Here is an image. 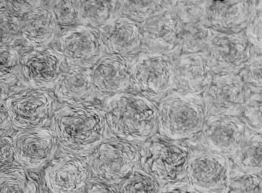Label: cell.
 Instances as JSON below:
<instances>
[{
    "label": "cell",
    "mask_w": 262,
    "mask_h": 193,
    "mask_svg": "<svg viewBox=\"0 0 262 193\" xmlns=\"http://www.w3.org/2000/svg\"><path fill=\"white\" fill-rule=\"evenodd\" d=\"M252 46L245 30L223 33L214 31L202 53L214 75L237 74L248 61Z\"/></svg>",
    "instance_id": "9c48e42d"
},
{
    "label": "cell",
    "mask_w": 262,
    "mask_h": 193,
    "mask_svg": "<svg viewBox=\"0 0 262 193\" xmlns=\"http://www.w3.org/2000/svg\"><path fill=\"white\" fill-rule=\"evenodd\" d=\"M14 126L4 105L0 106V138L12 136L15 133Z\"/></svg>",
    "instance_id": "ab89813d"
},
{
    "label": "cell",
    "mask_w": 262,
    "mask_h": 193,
    "mask_svg": "<svg viewBox=\"0 0 262 193\" xmlns=\"http://www.w3.org/2000/svg\"><path fill=\"white\" fill-rule=\"evenodd\" d=\"M261 1H251L245 33L253 49L260 53H261Z\"/></svg>",
    "instance_id": "e575fe53"
},
{
    "label": "cell",
    "mask_w": 262,
    "mask_h": 193,
    "mask_svg": "<svg viewBox=\"0 0 262 193\" xmlns=\"http://www.w3.org/2000/svg\"><path fill=\"white\" fill-rule=\"evenodd\" d=\"M174 84V61L168 55L144 52L132 63L131 87L150 101H160Z\"/></svg>",
    "instance_id": "8992f818"
},
{
    "label": "cell",
    "mask_w": 262,
    "mask_h": 193,
    "mask_svg": "<svg viewBox=\"0 0 262 193\" xmlns=\"http://www.w3.org/2000/svg\"><path fill=\"white\" fill-rule=\"evenodd\" d=\"M261 93H251L244 104L239 117L247 130L261 134Z\"/></svg>",
    "instance_id": "d6a6232c"
},
{
    "label": "cell",
    "mask_w": 262,
    "mask_h": 193,
    "mask_svg": "<svg viewBox=\"0 0 262 193\" xmlns=\"http://www.w3.org/2000/svg\"><path fill=\"white\" fill-rule=\"evenodd\" d=\"M15 162L16 161L12 136L0 138V167Z\"/></svg>",
    "instance_id": "f35d334b"
},
{
    "label": "cell",
    "mask_w": 262,
    "mask_h": 193,
    "mask_svg": "<svg viewBox=\"0 0 262 193\" xmlns=\"http://www.w3.org/2000/svg\"><path fill=\"white\" fill-rule=\"evenodd\" d=\"M44 1H7V7L10 12L20 17L28 14L36 8L40 7L44 4Z\"/></svg>",
    "instance_id": "8d00e7d4"
},
{
    "label": "cell",
    "mask_w": 262,
    "mask_h": 193,
    "mask_svg": "<svg viewBox=\"0 0 262 193\" xmlns=\"http://www.w3.org/2000/svg\"><path fill=\"white\" fill-rule=\"evenodd\" d=\"M251 92L237 74L214 75L202 98L208 116H239Z\"/></svg>",
    "instance_id": "7c38bea8"
},
{
    "label": "cell",
    "mask_w": 262,
    "mask_h": 193,
    "mask_svg": "<svg viewBox=\"0 0 262 193\" xmlns=\"http://www.w3.org/2000/svg\"><path fill=\"white\" fill-rule=\"evenodd\" d=\"M214 32L202 21L183 24L178 55L203 52Z\"/></svg>",
    "instance_id": "484cf974"
},
{
    "label": "cell",
    "mask_w": 262,
    "mask_h": 193,
    "mask_svg": "<svg viewBox=\"0 0 262 193\" xmlns=\"http://www.w3.org/2000/svg\"><path fill=\"white\" fill-rule=\"evenodd\" d=\"M139 166L162 185L185 179L191 153L182 144L162 136H153L139 149Z\"/></svg>",
    "instance_id": "277c9868"
},
{
    "label": "cell",
    "mask_w": 262,
    "mask_h": 193,
    "mask_svg": "<svg viewBox=\"0 0 262 193\" xmlns=\"http://www.w3.org/2000/svg\"><path fill=\"white\" fill-rule=\"evenodd\" d=\"M205 1H169V6L183 24L202 21Z\"/></svg>",
    "instance_id": "d590c367"
},
{
    "label": "cell",
    "mask_w": 262,
    "mask_h": 193,
    "mask_svg": "<svg viewBox=\"0 0 262 193\" xmlns=\"http://www.w3.org/2000/svg\"><path fill=\"white\" fill-rule=\"evenodd\" d=\"M231 165L226 156L209 151H199L191 154L185 179L200 193H221L225 188Z\"/></svg>",
    "instance_id": "5bb4252c"
},
{
    "label": "cell",
    "mask_w": 262,
    "mask_h": 193,
    "mask_svg": "<svg viewBox=\"0 0 262 193\" xmlns=\"http://www.w3.org/2000/svg\"><path fill=\"white\" fill-rule=\"evenodd\" d=\"M54 94L65 104H90L97 96L90 68L70 66L55 87Z\"/></svg>",
    "instance_id": "7402d4cb"
},
{
    "label": "cell",
    "mask_w": 262,
    "mask_h": 193,
    "mask_svg": "<svg viewBox=\"0 0 262 193\" xmlns=\"http://www.w3.org/2000/svg\"><path fill=\"white\" fill-rule=\"evenodd\" d=\"M158 130L164 137L178 141L199 134L208 117L201 95L171 92L159 101Z\"/></svg>",
    "instance_id": "3957f363"
},
{
    "label": "cell",
    "mask_w": 262,
    "mask_h": 193,
    "mask_svg": "<svg viewBox=\"0 0 262 193\" xmlns=\"http://www.w3.org/2000/svg\"><path fill=\"white\" fill-rule=\"evenodd\" d=\"M51 130L67 154L85 158L108 138L103 110L90 104H65L56 108Z\"/></svg>",
    "instance_id": "6da1fadb"
},
{
    "label": "cell",
    "mask_w": 262,
    "mask_h": 193,
    "mask_svg": "<svg viewBox=\"0 0 262 193\" xmlns=\"http://www.w3.org/2000/svg\"><path fill=\"white\" fill-rule=\"evenodd\" d=\"M261 53L253 49L252 54L237 75L251 93H261Z\"/></svg>",
    "instance_id": "836d02e7"
},
{
    "label": "cell",
    "mask_w": 262,
    "mask_h": 193,
    "mask_svg": "<svg viewBox=\"0 0 262 193\" xmlns=\"http://www.w3.org/2000/svg\"><path fill=\"white\" fill-rule=\"evenodd\" d=\"M91 178L85 158L66 153L46 166L42 188L44 193H82Z\"/></svg>",
    "instance_id": "8fae6325"
},
{
    "label": "cell",
    "mask_w": 262,
    "mask_h": 193,
    "mask_svg": "<svg viewBox=\"0 0 262 193\" xmlns=\"http://www.w3.org/2000/svg\"><path fill=\"white\" fill-rule=\"evenodd\" d=\"M221 193H261L260 173H248L231 170L229 178Z\"/></svg>",
    "instance_id": "f1b7e54d"
},
{
    "label": "cell",
    "mask_w": 262,
    "mask_h": 193,
    "mask_svg": "<svg viewBox=\"0 0 262 193\" xmlns=\"http://www.w3.org/2000/svg\"><path fill=\"white\" fill-rule=\"evenodd\" d=\"M142 38V49L146 52L168 55L179 53L183 23L165 1L162 10L139 25Z\"/></svg>",
    "instance_id": "4fadbf2b"
},
{
    "label": "cell",
    "mask_w": 262,
    "mask_h": 193,
    "mask_svg": "<svg viewBox=\"0 0 262 193\" xmlns=\"http://www.w3.org/2000/svg\"><path fill=\"white\" fill-rule=\"evenodd\" d=\"M132 63L127 57L105 54L90 68L96 94L110 98L131 87Z\"/></svg>",
    "instance_id": "e0dca14e"
},
{
    "label": "cell",
    "mask_w": 262,
    "mask_h": 193,
    "mask_svg": "<svg viewBox=\"0 0 262 193\" xmlns=\"http://www.w3.org/2000/svg\"><path fill=\"white\" fill-rule=\"evenodd\" d=\"M15 161L29 171H39L55 157L59 145L53 130L47 127L17 130L12 136Z\"/></svg>",
    "instance_id": "30bf717a"
},
{
    "label": "cell",
    "mask_w": 262,
    "mask_h": 193,
    "mask_svg": "<svg viewBox=\"0 0 262 193\" xmlns=\"http://www.w3.org/2000/svg\"><path fill=\"white\" fill-rule=\"evenodd\" d=\"M0 193H41L39 182L16 162L0 167Z\"/></svg>",
    "instance_id": "603a6c76"
},
{
    "label": "cell",
    "mask_w": 262,
    "mask_h": 193,
    "mask_svg": "<svg viewBox=\"0 0 262 193\" xmlns=\"http://www.w3.org/2000/svg\"><path fill=\"white\" fill-rule=\"evenodd\" d=\"M45 5L23 17L21 41L30 49L47 47L59 36V27Z\"/></svg>",
    "instance_id": "44dd1931"
},
{
    "label": "cell",
    "mask_w": 262,
    "mask_h": 193,
    "mask_svg": "<svg viewBox=\"0 0 262 193\" xmlns=\"http://www.w3.org/2000/svg\"><path fill=\"white\" fill-rule=\"evenodd\" d=\"M165 1H119V15L142 24L165 6Z\"/></svg>",
    "instance_id": "4316f807"
},
{
    "label": "cell",
    "mask_w": 262,
    "mask_h": 193,
    "mask_svg": "<svg viewBox=\"0 0 262 193\" xmlns=\"http://www.w3.org/2000/svg\"><path fill=\"white\" fill-rule=\"evenodd\" d=\"M7 98V89L4 84L0 82V106L3 105Z\"/></svg>",
    "instance_id": "b9f144b4"
},
{
    "label": "cell",
    "mask_w": 262,
    "mask_h": 193,
    "mask_svg": "<svg viewBox=\"0 0 262 193\" xmlns=\"http://www.w3.org/2000/svg\"><path fill=\"white\" fill-rule=\"evenodd\" d=\"M102 110L110 137L144 143L157 133V106L139 93L124 92L110 96Z\"/></svg>",
    "instance_id": "7a4b0ae2"
},
{
    "label": "cell",
    "mask_w": 262,
    "mask_h": 193,
    "mask_svg": "<svg viewBox=\"0 0 262 193\" xmlns=\"http://www.w3.org/2000/svg\"><path fill=\"white\" fill-rule=\"evenodd\" d=\"M159 193H200L193 188L186 181H179L174 183L162 185Z\"/></svg>",
    "instance_id": "60d3db41"
},
{
    "label": "cell",
    "mask_w": 262,
    "mask_h": 193,
    "mask_svg": "<svg viewBox=\"0 0 262 193\" xmlns=\"http://www.w3.org/2000/svg\"><path fill=\"white\" fill-rule=\"evenodd\" d=\"M174 64V88L182 93L201 95L214 77L202 52L181 54Z\"/></svg>",
    "instance_id": "ac0fdd59"
},
{
    "label": "cell",
    "mask_w": 262,
    "mask_h": 193,
    "mask_svg": "<svg viewBox=\"0 0 262 193\" xmlns=\"http://www.w3.org/2000/svg\"><path fill=\"white\" fill-rule=\"evenodd\" d=\"M231 157L237 170L248 173H261V134L247 130L243 142Z\"/></svg>",
    "instance_id": "cb8c5ba5"
},
{
    "label": "cell",
    "mask_w": 262,
    "mask_h": 193,
    "mask_svg": "<svg viewBox=\"0 0 262 193\" xmlns=\"http://www.w3.org/2000/svg\"><path fill=\"white\" fill-rule=\"evenodd\" d=\"M105 54L128 56L142 49L140 26L117 15L99 29Z\"/></svg>",
    "instance_id": "ffe728a7"
},
{
    "label": "cell",
    "mask_w": 262,
    "mask_h": 193,
    "mask_svg": "<svg viewBox=\"0 0 262 193\" xmlns=\"http://www.w3.org/2000/svg\"><path fill=\"white\" fill-rule=\"evenodd\" d=\"M54 93L44 89L26 88L7 96L4 107L16 130L47 127L56 110Z\"/></svg>",
    "instance_id": "52a82bcc"
},
{
    "label": "cell",
    "mask_w": 262,
    "mask_h": 193,
    "mask_svg": "<svg viewBox=\"0 0 262 193\" xmlns=\"http://www.w3.org/2000/svg\"><path fill=\"white\" fill-rule=\"evenodd\" d=\"M22 17L10 12L7 8L0 10V47L15 46L21 41Z\"/></svg>",
    "instance_id": "1f68e13d"
},
{
    "label": "cell",
    "mask_w": 262,
    "mask_h": 193,
    "mask_svg": "<svg viewBox=\"0 0 262 193\" xmlns=\"http://www.w3.org/2000/svg\"><path fill=\"white\" fill-rule=\"evenodd\" d=\"M138 167L119 184L120 193H159L162 186L159 181Z\"/></svg>",
    "instance_id": "83f0119b"
},
{
    "label": "cell",
    "mask_w": 262,
    "mask_h": 193,
    "mask_svg": "<svg viewBox=\"0 0 262 193\" xmlns=\"http://www.w3.org/2000/svg\"><path fill=\"white\" fill-rule=\"evenodd\" d=\"M20 47H0V82L8 87L19 78Z\"/></svg>",
    "instance_id": "f546056e"
},
{
    "label": "cell",
    "mask_w": 262,
    "mask_h": 193,
    "mask_svg": "<svg viewBox=\"0 0 262 193\" xmlns=\"http://www.w3.org/2000/svg\"><path fill=\"white\" fill-rule=\"evenodd\" d=\"M69 67L58 49L33 47L21 55L19 80L27 88H55Z\"/></svg>",
    "instance_id": "ba28073f"
},
{
    "label": "cell",
    "mask_w": 262,
    "mask_h": 193,
    "mask_svg": "<svg viewBox=\"0 0 262 193\" xmlns=\"http://www.w3.org/2000/svg\"><path fill=\"white\" fill-rule=\"evenodd\" d=\"M7 7V1H0V10L6 9Z\"/></svg>",
    "instance_id": "7bdbcfd3"
},
{
    "label": "cell",
    "mask_w": 262,
    "mask_h": 193,
    "mask_svg": "<svg viewBox=\"0 0 262 193\" xmlns=\"http://www.w3.org/2000/svg\"><path fill=\"white\" fill-rule=\"evenodd\" d=\"M250 12L248 1H205L202 22L223 33L245 30Z\"/></svg>",
    "instance_id": "d6986e66"
},
{
    "label": "cell",
    "mask_w": 262,
    "mask_h": 193,
    "mask_svg": "<svg viewBox=\"0 0 262 193\" xmlns=\"http://www.w3.org/2000/svg\"><path fill=\"white\" fill-rule=\"evenodd\" d=\"M119 1H79L80 25L99 30L119 15Z\"/></svg>",
    "instance_id": "d4e9b609"
},
{
    "label": "cell",
    "mask_w": 262,
    "mask_h": 193,
    "mask_svg": "<svg viewBox=\"0 0 262 193\" xmlns=\"http://www.w3.org/2000/svg\"><path fill=\"white\" fill-rule=\"evenodd\" d=\"M139 149L131 142L108 137L86 159L92 177L119 185L139 165Z\"/></svg>",
    "instance_id": "5b68a950"
},
{
    "label": "cell",
    "mask_w": 262,
    "mask_h": 193,
    "mask_svg": "<svg viewBox=\"0 0 262 193\" xmlns=\"http://www.w3.org/2000/svg\"><path fill=\"white\" fill-rule=\"evenodd\" d=\"M247 129L238 116H208L201 131V142L207 151L231 156L240 147Z\"/></svg>",
    "instance_id": "2e32d148"
},
{
    "label": "cell",
    "mask_w": 262,
    "mask_h": 193,
    "mask_svg": "<svg viewBox=\"0 0 262 193\" xmlns=\"http://www.w3.org/2000/svg\"><path fill=\"white\" fill-rule=\"evenodd\" d=\"M47 4L59 31L61 28L67 30L80 25L79 1H47Z\"/></svg>",
    "instance_id": "4dcf8cb0"
},
{
    "label": "cell",
    "mask_w": 262,
    "mask_h": 193,
    "mask_svg": "<svg viewBox=\"0 0 262 193\" xmlns=\"http://www.w3.org/2000/svg\"><path fill=\"white\" fill-rule=\"evenodd\" d=\"M82 193H120L119 185L107 183L92 177Z\"/></svg>",
    "instance_id": "74e56055"
},
{
    "label": "cell",
    "mask_w": 262,
    "mask_h": 193,
    "mask_svg": "<svg viewBox=\"0 0 262 193\" xmlns=\"http://www.w3.org/2000/svg\"><path fill=\"white\" fill-rule=\"evenodd\" d=\"M57 39L58 50L69 66L90 68L105 54L99 31L90 26L79 25L67 29Z\"/></svg>",
    "instance_id": "9a60e30c"
}]
</instances>
